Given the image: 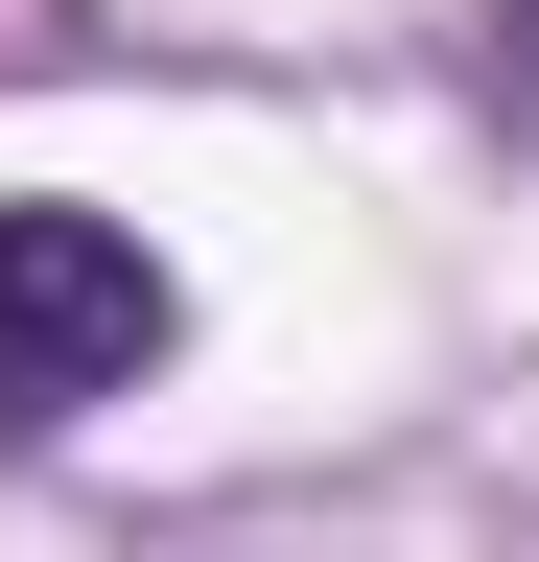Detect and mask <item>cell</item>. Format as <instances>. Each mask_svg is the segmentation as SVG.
I'll return each mask as SVG.
<instances>
[{
    "label": "cell",
    "instance_id": "1",
    "mask_svg": "<svg viewBox=\"0 0 539 562\" xmlns=\"http://www.w3.org/2000/svg\"><path fill=\"white\" fill-rule=\"evenodd\" d=\"M165 328H188V281L117 235V211H71V188L0 211V422H94V398H142Z\"/></svg>",
    "mask_w": 539,
    "mask_h": 562
}]
</instances>
